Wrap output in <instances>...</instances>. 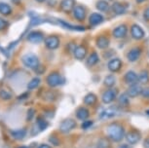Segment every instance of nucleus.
<instances>
[{
	"label": "nucleus",
	"mask_w": 149,
	"mask_h": 148,
	"mask_svg": "<svg viewBox=\"0 0 149 148\" xmlns=\"http://www.w3.org/2000/svg\"><path fill=\"white\" fill-rule=\"evenodd\" d=\"M75 4H76L75 0H61L60 3V8L63 12L69 13V12H72L73 8L76 6Z\"/></svg>",
	"instance_id": "18"
},
{
	"label": "nucleus",
	"mask_w": 149,
	"mask_h": 148,
	"mask_svg": "<svg viewBox=\"0 0 149 148\" xmlns=\"http://www.w3.org/2000/svg\"><path fill=\"white\" fill-rule=\"evenodd\" d=\"M93 124H94V122H93L92 120H85V121H83V123L81 124V129L88 130L92 127Z\"/></svg>",
	"instance_id": "36"
},
{
	"label": "nucleus",
	"mask_w": 149,
	"mask_h": 148,
	"mask_svg": "<svg viewBox=\"0 0 149 148\" xmlns=\"http://www.w3.org/2000/svg\"><path fill=\"white\" fill-rule=\"evenodd\" d=\"M103 21H104V18H103V16L100 13H92L89 16V24L93 26H98Z\"/></svg>",
	"instance_id": "19"
},
{
	"label": "nucleus",
	"mask_w": 149,
	"mask_h": 148,
	"mask_svg": "<svg viewBox=\"0 0 149 148\" xmlns=\"http://www.w3.org/2000/svg\"><path fill=\"white\" fill-rule=\"evenodd\" d=\"M118 102L121 106H128L130 103V97L128 96L127 93H124L120 94V97H118Z\"/></svg>",
	"instance_id": "31"
},
{
	"label": "nucleus",
	"mask_w": 149,
	"mask_h": 148,
	"mask_svg": "<svg viewBox=\"0 0 149 148\" xmlns=\"http://www.w3.org/2000/svg\"><path fill=\"white\" fill-rule=\"evenodd\" d=\"M145 1H147V0H136V2L137 4H141V3H143V2H145Z\"/></svg>",
	"instance_id": "45"
},
{
	"label": "nucleus",
	"mask_w": 149,
	"mask_h": 148,
	"mask_svg": "<svg viewBox=\"0 0 149 148\" xmlns=\"http://www.w3.org/2000/svg\"><path fill=\"white\" fill-rule=\"evenodd\" d=\"M131 36L134 40H141L145 37V32L141 26L137 24H134L131 26Z\"/></svg>",
	"instance_id": "7"
},
{
	"label": "nucleus",
	"mask_w": 149,
	"mask_h": 148,
	"mask_svg": "<svg viewBox=\"0 0 149 148\" xmlns=\"http://www.w3.org/2000/svg\"><path fill=\"white\" fill-rule=\"evenodd\" d=\"M117 115V110L114 107H108L106 109H103L100 114V118L102 120H107L110 118H113Z\"/></svg>",
	"instance_id": "21"
},
{
	"label": "nucleus",
	"mask_w": 149,
	"mask_h": 148,
	"mask_svg": "<svg viewBox=\"0 0 149 148\" xmlns=\"http://www.w3.org/2000/svg\"><path fill=\"white\" fill-rule=\"evenodd\" d=\"M111 11L115 15H123L127 12L128 5L126 3H122V2H114L111 5Z\"/></svg>",
	"instance_id": "14"
},
{
	"label": "nucleus",
	"mask_w": 149,
	"mask_h": 148,
	"mask_svg": "<svg viewBox=\"0 0 149 148\" xmlns=\"http://www.w3.org/2000/svg\"><path fill=\"white\" fill-rule=\"evenodd\" d=\"M27 40L32 44H39L44 41V34L41 31L34 30L29 33L27 35Z\"/></svg>",
	"instance_id": "13"
},
{
	"label": "nucleus",
	"mask_w": 149,
	"mask_h": 148,
	"mask_svg": "<svg viewBox=\"0 0 149 148\" xmlns=\"http://www.w3.org/2000/svg\"><path fill=\"white\" fill-rule=\"evenodd\" d=\"M97 148H109L110 147V142L107 138H100L97 143Z\"/></svg>",
	"instance_id": "35"
},
{
	"label": "nucleus",
	"mask_w": 149,
	"mask_h": 148,
	"mask_svg": "<svg viewBox=\"0 0 149 148\" xmlns=\"http://www.w3.org/2000/svg\"><path fill=\"white\" fill-rule=\"evenodd\" d=\"M44 44L49 50H56L60 47L61 40L57 35H49L44 39Z\"/></svg>",
	"instance_id": "5"
},
{
	"label": "nucleus",
	"mask_w": 149,
	"mask_h": 148,
	"mask_svg": "<svg viewBox=\"0 0 149 148\" xmlns=\"http://www.w3.org/2000/svg\"><path fill=\"white\" fill-rule=\"evenodd\" d=\"M139 83L141 85L149 83V72L147 70H142L139 74Z\"/></svg>",
	"instance_id": "29"
},
{
	"label": "nucleus",
	"mask_w": 149,
	"mask_h": 148,
	"mask_svg": "<svg viewBox=\"0 0 149 148\" xmlns=\"http://www.w3.org/2000/svg\"><path fill=\"white\" fill-rule=\"evenodd\" d=\"M87 53H88V49L85 45H78L73 51V55L77 60H83L86 58Z\"/></svg>",
	"instance_id": "16"
},
{
	"label": "nucleus",
	"mask_w": 149,
	"mask_h": 148,
	"mask_svg": "<svg viewBox=\"0 0 149 148\" xmlns=\"http://www.w3.org/2000/svg\"><path fill=\"white\" fill-rule=\"evenodd\" d=\"M118 97V91L115 88H109L108 90L104 91L102 94V101L104 104H109L113 102Z\"/></svg>",
	"instance_id": "3"
},
{
	"label": "nucleus",
	"mask_w": 149,
	"mask_h": 148,
	"mask_svg": "<svg viewBox=\"0 0 149 148\" xmlns=\"http://www.w3.org/2000/svg\"><path fill=\"white\" fill-rule=\"evenodd\" d=\"M124 81L129 86L134 85V84H139V75L133 70H129L126 72L125 76H124Z\"/></svg>",
	"instance_id": "15"
},
{
	"label": "nucleus",
	"mask_w": 149,
	"mask_h": 148,
	"mask_svg": "<svg viewBox=\"0 0 149 148\" xmlns=\"http://www.w3.org/2000/svg\"><path fill=\"white\" fill-rule=\"evenodd\" d=\"M109 44H110V40H109V38L105 35H100L95 38V45L100 50L107 49Z\"/></svg>",
	"instance_id": "17"
},
{
	"label": "nucleus",
	"mask_w": 149,
	"mask_h": 148,
	"mask_svg": "<svg viewBox=\"0 0 149 148\" xmlns=\"http://www.w3.org/2000/svg\"><path fill=\"white\" fill-rule=\"evenodd\" d=\"M0 14L3 16H9L12 14V8L4 2H0Z\"/></svg>",
	"instance_id": "27"
},
{
	"label": "nucleus",
	"mask_w": 149,
	"mask_h": 148,
	"mask_svg": "<svg viewBox=\"0 0 149 148\" xmlns=\"http://www.w3.org/2000/svg\"><path fill=\"white\" fill-rule=\"evenodd\" d=\"M22 61L26 67L29 69H36L39 66V58L36 55L29 53L22 56Z\"/></svg>",
	"instance_id": "2"
},
{
	"label": "nucleus",
	"mask_w": 149,
	"mask_h": 148,
	"mask_svg": "<svg viewBox=\"0 0 149 148\" xmlns=\"http://www.w3.org/2000/svg\"><path fill=\"white\" fill-rule=\"evenodd\" d=\"M40 82H41L40 78H38V77L32 78L29 82V84H27V89H29V90H34V89H36L39 86Z\"/></svg>",
	"instance_id": "32"
},
{
	"label": "nucleus",
	"mask_w": 149,
	"mask_h": 148,
	"mask_svg": "<svg viewBox=\"0 0 149 148\" xmlns=\"http://www.w3.org/2000/svg\"><path fill=\"white\" fill-rule=\"evenodd\" d=\"M144 147L145 148H149V138H146L144 141Z\"/></svg>",
	"instance_id": "44"
},
{
	"label": "nucleus",
	"mask_w": 149,
	"mask_h": 148,
	"mask_svg": "<svg viewBox=\"0 0 149 148\" xmlns=\"http://www.w3.org/2000/svg\"><path fill=\"white\" fill-rule=\"evenodd\" d=\"M63 77L61 75L58 73V72H51L49 75L47 76L46 78V82L48 84V86L51 88H55V87H58V85H61L63 83Z\"/></svg>",
	"instance_id": "4"
},
{
	"label": "nucleus",
	"mask_w": 149,
	"mask_h": 148,
	"mask_svg": "<svg viewBox=\"0 0 149 148\" xmlns=\"http://www.w3.org/2000/svg\"><path fill=\"white\" fill-rule=\"evenodd\" d=\"M38 148H52V147L48 144H41V145H39Z\"/></svg>",
	"instance_id": "43"
},
{
	"label": "nucleus",
	"mask_w": 149,
	"mask_h": 148,
	"mask_svg": "<svg viewBox=\"0 0 149 148\" xmlns=\"http://www.w3.org/2000/svg\"><path fill=\"white\" fill-rule=\"evenodd\" d=\"M95 8L100 11V12H107L111 8L110 4L108 3L107 0H98L95 3Z\"/></svg>",
	"instance_id": "25"
},
{
	"label": "nucleus",
	"mask_w": 149,
	"mask_h": 148,
	"mask_svg": "<svg viewBox=\"0 0 149 148\" xmlns=\"http://www.w3.org/2000/svg\"><path fill=\"white\" fill-rule=\"evenodd\" d=\"M142 90L143 89L139 84H134V85H132L129 87L128 91H127V94L130 97H133L134 99V97H136L137 96L141 94Z\"/></svg>",
	"instance_id": "20"
},
{
	"label": "nucleus",
	"mask_w": 149,
	"mask_h": 148,
	"mask_svg": "<svg viewBox=\"0 0 149 148\" xmlns=\"http://www.w3.org/2000/svg\"><path fill=\"white\" fill-rule=\"evenodd\" d=\"M0 97L4 100H9L13 97V94L7 89H1L0 90Z\"/></svg>",
	"instance_id": "33"
},
{
	"label": "nucleus",
	"mask_w": 149,
	"mask_h": 148,
	"mask_svg": "<svg viewBox=\"0 0 149 148\" xmlns=\"http://www.w3.org/2000/svg\"><path fill=\"white\" fill-rule=\"evenodd\" d=\"M18 148H29V147H26V146H19Z\"/></svg>",
	"instance_id": "47"
},
{
	"label": "nucleus",
	"mask_w": 149,
	"mask_h": 148,
	"mask_svg": "<svg viewBox=\"0 0 149 148\" xmlns=\"http://www.w3.org/2000/svg\"><path fill=\"white\" fill-rule=\"evenodd\" d=\"M49 141L51 142L53 145H55V146H60V145H61L60 139H58L57 136H55V135H51V136H50Z\"/></svg>",
	"instance_id": "37"
},
{
	"label": "nucleus",
	"mask_w": 149,
	"mask_h": 148,
	"mask_svg": "<svg viewBox=\"0 0 149 148\" xmlns=\"http://www.w3.org/2000/svg\"><path fill=\"white\" fill-rule=\"evenodd\" d=\"M34 112H35V110L33 109V108H29V109L27 110V115H26L27 121H30V120L34 117Z\"/></svg>",
	"instance_id": "38"
},
{
	"label": "nucleus",
	"mask_w": 149,
	"mask_h": 148,
	"mask_svg": "<svg viewBox=\"0 0 149 148\" xmlns=\"http://www.w3.org/2000/svg\"><path fill=\"white\" fill-rule=\"evenodd\" d=\"M84 103L88 106H94L97 101V97L94 93H89L84 97Z\"/></svg>",
	"instance_id": "23"
},
{
	"label": "nucleus",
	"mask_w": 149,
	"mask_h": 148,
	"mask_svg": "<svg viewBox=\"0 0 149 148\" xmlns=\"http://www.w3.org/2000/svg\"><path fill=\"white\" fill-rule=\"evenodd\" d=\"M48 126H49V124H48V122L45 119L41 118V117H39L37 119V127L40 131H45L48 128Z\"/></svg>",
	"instance_id": "34"
},
{
	"label": "nucleus",
	"mask_w": 149,
	"mask_h": 148,
	"mask_svg": "<svg viewBox=\"0 0 149 148\" xmlns=\"http://www.w3.org/2000/svg\"><path fill=\"white\" fill-rule=\"evenodd\" d=\"M11 135L15 139H22L26 135V131L24 129H18L11 132Z\"/></svg>",
	"instance_id": "30"
},
{
	"label": "nucleus",
	"mask_w": 149,
	"mask_h": 148,
	"mask_svg": "<svg viewBox=\"0 0 149 148\" xmlns=\"http://www.w3.org/2000/svg\"><path fill=\"white\" fill-rule=\"evenodd\" d=\"M118 148H132L130 146V144H128V143H125V144H121L119 147Z\"/></svg>",
	"instance_id": "42"
},
{
	"label": "nucleus",
	"mask_w": 149,
	"mask_h": 148,
	"mask_svg": "<svg viewBox=\"0 0 149 148\" xmlns=\"http://www.w3.org/2000/svg\"><path fill=\"white\" fill-rule=\"evenodd\" d=\"M75 128H76V122L73 119H65L60 125V131L63 133H67L71 132Z\"/></svg>",
	"instance_id": "8"
},
{
	"label": "nucleus",
	"mask_w": 149,
	"mask_h": 148,
	"mask_svg": "<svg viewBox=\"0 0 149 148\" xmlns=\"http://www.w3.org/2000/svg\"><path fill=\"white\" fill-rule=\"evenodd\" d=\"M103 84H104V86H106V87L112 88L115 84H116V77L112 74L107 75V76H105L104 79H103Z\"/></svg>",
	"instance_id": "28"
},
{
	"label": "nucleus",
	"mask_w": 149,
	"mask_h": 148,
	"mask_svg": "<svg viewBox=\"0 0 149 148\" xmlns=\"http://www.w3.org/2000/svg\"><path fill=\"white\" fill-rule=\"evenodd\" d=\"M90 116V111L87 109L86 107L81 106L76 110V117L77 119L81 120V121H85L88 119V117Z\"/></svg>",
	"instance_id": "24"
},
{
	"label": "nucleus",
	"mask_w": 149,
	"mask_h": 148,
	"mask_svg": "<svg viewBox=\"0 0 149 148\" xmlns=\"http://www.w3.org/2000/svg\"><path fill=\"white\" fill-rule=\"evenodd\" d=\"M142 50L140 47H134L130 51L127 53V60L130 63H136L139 60L140 56H141Z\"/></svg>",
	"instance_id": "10"
},
{
	"label": "nucleus",
	"mask_w": 149,
	"mask_h": 148,
	"mask_svg": "<svg viewBox=\"0 0 149 148\" xmlns=\"http://www.w3.org/2000/svg\"><path fill=\"white\" fill-rule=\"evenodd\" d=\"M143 19H144V21L149 22V7L143 11Z\"/></svg>",
	"instance_id": "40"
},
{
	"label": "nucleus",
	"mask_w": 149,
	"mask_h": 148,
	"mask_svg": "<svg viewBox=\"0 0 149 148\" xmlns=\"http://www.w3.org/2000/svg\"><path fill=\"white\" fill-rule=\"evenodd\" d=\"M128 33V26L126 24H119L112 30V35L116 39H123L127 36Z\"/></svg>",
	"instance_id": "11"
},
{
	"label": "nucleus",
	"mask_w": 149,
	"mask_h": 148,
	"mask_svg": "<svg viewBox=\"0 0 149 148\" xmlns=\"http://www.w3.org/2000/svg\"><path fill=\"white\" fill-rule=\"evenodd\" d=\"M100 63V56L97 52H92L91 54L88 56L86 60V65L89 66V67H93V66L97 65V63Z\"/></svg>",
	"instance_id": "22"
},
{
	"label": "nucleus",
	"mask_w": 149,
	"mask_h": 148,
	"mask_svg": "<svg viewBox=\"0 0 149 148\" xmlns=\"http://www.w3.org/2000/svg\"><path fill=\"white\" fill-rule=\"evenodd\" d=\"M123 63L119 58H113L112 60H110L107 63V68L108 70L112 72V73H116L122 68Z\"/></svg>",
	"instance_id": "12"
},
{
	"label": "nucleus",
	"mask_w": 149,
	"mask_h": 148,
	"mask_svg": "<svg viewBox=\"0 0 149 148\" xmlns=\"http://www.w3.org/2000/svg\"><path fill=\"white\" fill-rule=\"evenodd\" d=\"M107 136L114 142H120L122 139L125 138V129L119 123H111L107 127Z\"/></svg>",
	"instance_id": "1"
},
{
	"label": "nucleus",
	"mask_w": 149,
	"mask_h": 148,
	"mask_svg": "<svg viewBox=\"0 0 149 148\" xmlns=\"http://www.w3.org/2000/svg\"><path fill=\"white\" fill-rule=\"evenodd\" d=\"M141 96L143 97H146V99H148L149 97V88H145L142 90V93H141Z\"/></svg>",
	"instance_id": "41"
},
{
	"label": "nucleus",
	"mask_w": 149,
	"mask_h": 148,
	"mask_svg": "<svg viewBox=\"0 0 149 148\" xmlns=\"http://www.w3.org/2000/svg\"><path fill=\"white\" fill-rule=\"evenodd\" d=\"M58 24H61V26L66 29L76 30V31H84V30H85V27L82 26H73V24H70L64 21H58Z\"/></svg>",
	"instance_id": "26"
},
{
	"label": "nucleus",
	"mask_w": 149,
	"mask_h": 148,
	"mask_svg": "<svg viewBox=\"0 0 149 148\" xmlns=\"http://www.w3.org/2000/svg\"><path fill=\"white\" fill-rule=\"evenodd\" d=\"M8 26V22L6 19L0 18V30H3Z\"/></svg>",
	"instance_id": "39"
},
{
	"label": "nucleus",
	"mask_w": 149,
	"mask_h": 148,
	"mask_svg": "<svg viewBox=\"0 0 149 148\" xmlns=\"http://www.w3.org/2000/svg\"><path fill=\"white\" fill-rule=\"evenodd\" d=\"M72 14L74 19L78 22H84L86 19L87 12H86V8L81 6V5H76L72 10Z\"/></svg>",
	"instance_id": "9"
},
{
	"label": "nucleus",
	"mask_w": 149,
	"mask_h": 148,
	"mask_svg": "<svg viewBox=\"0 0 149 148\" xmlns=\"http://www.w3.org/2000/svg\"><path fill=\"white\" fill-rule=\"evenodd\" d=\"M35 1H37V2H39V3H43V2L45 1V0H35Z\"/></svg>",
	"instance_id": "46"
},
{
	"label": "nucleus",
	"mask_w": 149,
	"mask_h": 148,
	"mask_svg": "<svg viewBox=\"0 0 149 148\" xmlns=\"http://www.w3.org/2000/svg\"><path fill=\"white\" fill-rule=\"evenodd\" d=\"M125 138H126V140H127L128 144L134 145V144L139 143V142L140 141V139H141V135H140V133L139 132V131L131 130L130 132H128L127 133H126Z\"/></svg>",
	"instance_id": "6"
}]
</instances>
